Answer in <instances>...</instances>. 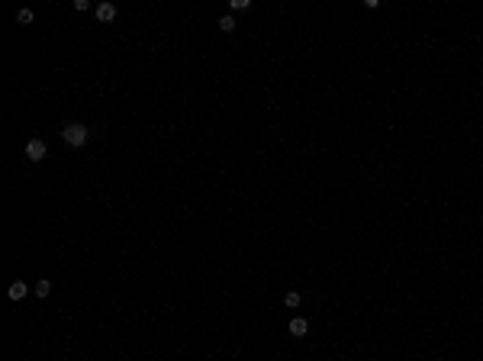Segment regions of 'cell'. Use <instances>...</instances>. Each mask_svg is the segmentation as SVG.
Segmentation results:
<instances>
[{
    "label": "cell",
    "instance_id": "1",
    "mask_svg": "<svg viewBox=\"0 0 483 361\" xmlns=\"http://www.w3.org/2000/svg\"><path fill=\"white\" fill-rule=\"evenodd\" d=\"M61 139H65L71 148H81V145L87 142V126H84V122H65V129H61Z\"/></svg>",
    "mask_w": 483,
    "mask_h": 361
},
{
    "label": "cell",
    "instance_id": "5",
    "mask_svg": "<svg viewBox=\"0 0 483 361\" xmlns=\"http://www.w3.org/2000/svg\"><path fill=\"white\" fill-rule=\"evenodd\" d=\"M306 332H309V323H306L303 316L290 319V336H306Z\"/></svg>",
    "mask_w": 483,
    "mask_h": 361
},
{
    "label": "cell",
    "instance_id": "9",
    "mask_svg": "<svg viewBox=\"0 0 483 361\" xmlns=\"http://www.w3.org/2000/svg\"><path fill=\"white\" fill-rule=\"evenodd\" d=\"M16 23H32V10H16Z\"/></svg>",
    "mask_w": 483,
    "mask_h": 361
},
{
    "label": "cell",
    "instance_id": "4",
    "mask_svg": "<svg viewBox=\"0 0 483 361\" xmlns=\"http://www.w3.org/2000/svg\"><path fill=\"white\" fill-rule=\"evenodd\" d=\"M26 294H29V287H26L23 281H13V284H10V290H6V297H10V300H23Z\"/></svg>",
    "mask_w": 483,
    "mask_h": 361
},
{
    "label": "cell",
    "instance_id": "6",
    "mask_svg": "<svg viewBox=\"0 0 483 361\" xmlns=\"http://www.w3.org/2000/svg\"><path fill=\"white\" fill-rule=\"evenodd\" d=\"M32 290H36V297H42V300H45V297L52 294V284H49V281H45V277H42V281H39V284H36V287H32Z\"/></svg>",
    "mask_w": 483,
    "mask_h": 361
},
{
    "label": "cell",
    "instance_id": "3",
    "mask_svg": "<svg viewBox=\"0 0 483 361\" xmlns=\"http://www.w3.org/2000/svg\"><path fill=\"white\" fill-rule=\"evenodd\" d=\"M97 19L100 23H113V19H116V6L113 3H97Z\"/></svg>",
    "mask_w": 483,
    "mask_h": 361
},
{
    "label": "cell",
    "instance_id": "2",
    "mask_svg": "<svg viewBox=\"0 0 483 361\" xmlns=\"http://www.w3.org/2000/svg\"><path fill=\"white\" fill-rule=\"evenodd\" d=\"M45 155H49L45 142L42 139H29V145H26V158H29V161H42Z\"/></svg>",
    "mask_w": 483,
    "mask_h": 361
},
{
    "label": "cell",
    "instance_id": "8",
    "mask_svg": "<svg viewBox=\"0 0 483 361\" xmlns=\"http://www.w3.org/2000/svg\"><path fill=\"white\" fill-rule=\"evenodd\" d=\"M235 26H239V23H235L232 16H222V19H219V29H222V32H232Z\"/></svg>",
    "mask_w": 483,
    "mask_h": 361
},
{
    "label": "cell",
    "instance_id": "7",
    "mask_svg": "<svg viewBox=\"0 0 483 361\" xmlns=\"http://www.w3.org/2000/svg\"><path fill=\"white\" fill-rule=\"evenodd\" d=\"M284 303H287V306H290V310H293V306H300V303H303V297H300V294H296V290H290V294H287V297H284Z\"/></svg>",
    "mask_w": 483,
    "mask_h": 361
}]
</instances>
